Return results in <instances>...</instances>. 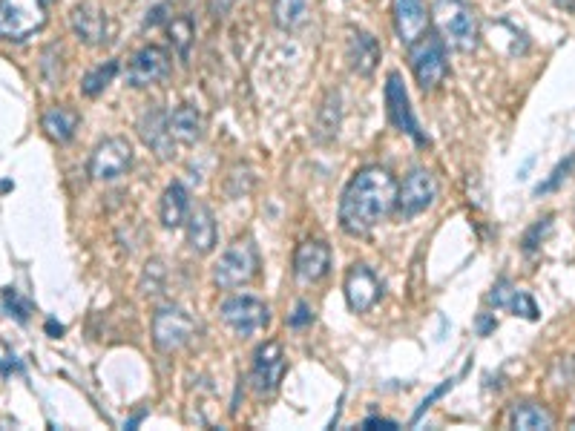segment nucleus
Masks as SVG:
<instances>
[{
	"instance_id": "obj_1",
	"label": "nucleus",
	"mask_w": 575,
	"mask_h": 431,
	"mask_svg": "<svg viewBox=\"0 0 575 431\" xmlns=\"http://www.w3.org/2000/svg\"><path fill=\"white\" fill-rule=\"evenodd\" d=\"M397 207V182L386 167L360 170L340 199V225L348 236H366Z\"/></svg>"
},
{
	"instance_id": "obj_2",
	"label": "nucleus",
	"mask_w": 575,
	"mask_h": 431,
	"mask_svg": "<svg viewBox=\"0 0 575 431\" xmlns=\"http://www.w3.org/2000/svg\"><path fill=\"white\" fill-rule=\"evenodd\" d=\"M429 21L435 23V32L446 49L455 52H475L481 44V21L472 3L466 0H435Z\"/></svg>"
},
{
	"instance_id": "obj_3",
	"label": "nucleus",
	"mask_w": 575,
	"mask_h": 431,
	"mask_svg": "<svg viewBox=\"0 0 575 431\" xmlns=\"http://www.w3.org/2000/svg\"><path fill=\"white\" fill-rule=\"evenodd\" d=\"M409 67L414 81L423 92L437 90L449 75V49L440 41L437 32H423L414 44H409Z\"/></svg>"
},
{
	"instance_id": "obj_4",
	"label": "nucleus",
	"mask_w": 575,
	"mask_h": 431,
	"mask_svg": "<svg viewBox=\"0 0 575 431\" xmlns=\"http://www.w3.org/2000/svg\"><path fill=\"white\" fill-rule=\"evenodd\" d=\"M46 26L44 0H0V41L23 44Z\"/></svg>"
},
{
	"instance_id": "obj_5",
	"label": "nucleus",
	"mask_w": 575,
	"mask_h": 431,
	"mask_svg": "<svg viewBox=\"0 0 575 431\" xmlns=\"http://www.w3.org/2000/svg\"><path fill=\"white\" fill-rule=\"evenodd\" d=\"M256 273H259V250L251 239H239L213 265V282L225 291H233L253 282Z\"/></svg>"
},
{
	"instance_id": "obj_6",
	"label": "nucleus",
	"mask_w": 575,
	"mask_h": 431,
	"mask_svg": "<svg viewBox=\"0 0 575 431\" xmlns=\"http://www.w3.org/2000/svg\"><path fill=\"white\" fill-rule=\"evenodd\" d=\"M219 317H222V322L228 325L236 337L248 340V337H256L259 331L268 328L271 308L262 299H256V296H230V299L222 302Z\"/></svg>"
},
{
	"instance_id": "obj_7",
	"label": "nucleus",
	"mask_w": 575,
	"mask_h": 431,
	"mask_svg": "<svg viewBox=\"0 0 575 431\" xmlns=\"http://www.w3.org/2000/svg\"><path fill=\"white\" fill-rule=\"evenodd\" d=\"M437 199V182L435 176L423 167L412 170L403 184H397V207H394V216L397 219H414L420 216L423 210L435 205Z\"/></svg>"
},
{
	"instance_id": "obj_8",
	"label": "nucleus",
	"mask_w": 575,
	"mask_h": 431,
	"mask_svg": "<svg viewBox=\"0 0 575 431\" xmlns=\"http://www.w3.org/2000/svg\"><path fill=\"white\" fill-rule=\"evenodd\" d=\"M196 337V322L190 319L187 311L176 308V305H167L156 311L153 317V342L156 348L164 354H176L182 351L184 345H190V340Z\"/></svg>"
},
{
	"instance_id": "obj_9",
	"label": "nucleus",
	"mask_w": 575,
	"mask_h": 431,
	"mask_svg": "<svg viewBox=\"0 0 575 431\" xmlns=\"http://www.w3.org/2000/svg\"><path fill=\"white\" fill-rule=\"evenodd\" d=\"M133 167V144L127 138H104L90 156V176L95 182H115Z\"/></svg>"
},
{
	"instance_id": "obj_10",
	"label": "nucleus",
	"mask_w": 575,
	"mask_h": 431,
	"mask_svg": "<svg viewBox=\"0 0 575 431\" xmlns=\"http://www.w3.org/2000/svg\"><path fill=\"white\" fill-rule=\"evenodd\" d=\"M386 113H389V121L394 130L406 133V136L412 138L414 144H420V147L429 144V136L420 130V124H417V118H414L409 90H406L400 72H389V78H386Z\"/></svg>"
},
{
	"instance_id": "obj_11",
	"label": "nucleus",
	"mask_w": 575,
	"mask_h": 431,
	"mask_svg": "<svg viewBox=\"0 0 575 431\" xmlns=\"http://www.w3.org/2000/svg\"><path fill=\"white\" fill-rule=\"evenodd\" d=\"M69 23H72L75 38L87 46H104L113 38L115 32L110 15H107L98 3H92V0H84V3L72 6Z\"/></svg>"
},
{
	"instance_id": "obj_12",
	"label": "nucleus",
	"mask_w": 575,
	"mask_h": 431,
	"mask_svg": "<svg viewBox=\"0 0 575 431\" xmlns=\"http://www.w3.org/2000/svg\"><path fill=\"white\" fill-rule=\"evenodd\" d=\"M170 69H173V58H170V52L164 46H144L133 55V61L127 67V84L136 87V90L153 87V84H159L170 75Z\"/></svg>"
},
{
	"instance_id": "obj_13",
	"label": "nucleus",
	"mask_w": 575,
	"mask_h": 431,
	"mask_svg": "<svg viewBox=\"0 0 575 431\" xmlns=\"http://www.w3.org/2000/svg\"><path fill=\"white\" fill-rule=\"evenodd\" d=\"M285 371H288V357H285L279 342H265L256 348L251 368V383L256 394H265V397L274 394L285 377Z\"/></svg>"
},
{
	"instance_id": "obj_14",
	"label": "nucleus",
	"mask_w": 575,
	"mask_h": 431,
	"mask_svg": "<svg viewBox=\"0 0 575 431\" xmlns=\"http://www.w3.org/2000/svg\"><path fill=\"white\" fill-rule=\"evenodd\" d=\"M345 302L354 314H366L377 305V299L383 294V285L377 279V273L368 265H351L345 273Z\"/></svg>"
},
{
	"instance_id": "obj_15",
	"label": "nucleus",
	"mask_w": 575,
	"mask_h": 431,
	"mask_svg": "<svg viewBox=\"0 0 575 431\" xmlns=\"http://www.w3.org/2000/svg\"><path fill=\"white\" fill-rule=\"evenodd\" d=\"M391 21L400 44H414L429 29V12L423 0H394L391 3Z\"/></svg>"
},
{
	"instance_id": "obj_16",
	"label": "nucleus",
	"mask_w": 575,
	"mask_h": 431,
	"mask_svg": "<svg viewBox=\"0 0 575 431\" xmlns=\"http://www.w3.org/2000/svg\"><path fill=\"white\" fill-rule=\"evenodd\" d=\"M138 133H141V141L159 156L161 161L176 159V138L170 133V124H167V113L161 110H147L138 121Z\"/></svg>"
},
{
	"instance_id": "obj_17",
	"label": "nucleus",
	"mask_w": 575,
	"mask_h": 431,
	"mask_svg": "<svg viewBox=\"0 0 575 431\" xmlns=\"http://www.w3.org/2000/svg\"><path fill=\"white\" fill-rule=\"evenodd\" d=\"M331 271V248L325 242H302L294 256V276L302 285H314Z\"/></svg>"
},
{
	"instance_id": "obj_18",
	"label": "nucleus",
	"mask_w": 575,
	"mask_h": 431,
	"mask_svg": "<svg viewBox=\"0 0 575 431\" xmlns=\"http://www.w3.org/2000/svg\"><path fill=\"white\" fill-rule=\"evenodd\" d=\"M187 245L193 253H199V256H207L210 250L216 248V239H219V230H216V219H213V213H210V207L207 205H196L190 207V213H187Z\"/></svg>"
},
{
	"instance_id": "obj_19",
	"label": "nucleus",
	"mask_w": 575,
	"mask_h": 431,
	"mask_svg": "<svg viewBox=\"0 0 575 431\" xmlns=\"http://www.w3.org/2000/svg\"><path fill=\"white\" fill-rule=\"evenodd\" d=\"M489 305H495V308H506V311H512L515 317H524V319H529V322H535V319L541 317V311H538L535 299H532L527 291L515 288L509 279H501V282L492 288V294H489Z\"/></svg>"
},
{
	"instance_id": "obj_20",
	"label": "nucleus",
	"mask_w": 575,
	"mask_h": 431,
	"mask_svg": "<svg viewBox=\"0 0 575 431\" xmlns=\"http://www.w3.org/2000/svg\"><path fill=\"white\" fill-rule=\"evenodd\" d=\"M348 61L357 75H371L380 64V44L368 32H351L348 38Z\"/></svg>"
},
{
	"instance_id": "obj_21",
	"label": "nucleus",
	"mask_w": 575,
	"mask_h": 431,
	"mask_svg": "<svg viewBox=\"0 0 575 431\" xmlns=\"http://www.w3.org/2000/svg\"><path fill=\"white\" fill-rule=\"evenodd\" d=\"M167 124H170L173 138L182 141V144H196L199 138L205 136V118H202V113L193 104L176 107L173 113L167 115Z\"/></svg>"
},
{
	"instance_id": "obj_22",
	"label": "nucleus",
	"mask_w": 575,
	"mask_h": 431,
	"mask_svg": "<svg viewBox=\"0 0 575 431\" xmlns=\"http://www.w3.org/2000/svg\"><path fill=\"white\" fill-rule=\"evenodd\" d=\"M78 121H81V115L75 113L72 107H64V104H58V107H49L41 118V127H44V133L55 144H67L75 136V130H78Z\"/></svg>"
},
{
	"instance_id": "obj_23",
	"label": "nucleus",
	"mask_w": 575,
	"mask_h": 431,
	"mask_svg": "<svg viewBox=\"0 0 575 431\" xmlns=\"http://www.w3.org/2000/svg\"><path fill=\"white\" fill-rule=\"evenodd\" d=\"M187 213H190V196H187L182 182H173L161 196V225L176 230V227H182L187 222Z\"/></svg>"
},
{
	"instance_id": "obj_24",
	"label": "nucleus",
	"mask_w": 575,
	"mask_h": 431,
	"mask_svg": "<svg viewBox=\"0 0 575 431\" xmlns=\"http://www.w3.org/2000/svg\"><path fill=\"white\" fill-rule=\"evenodd\" d=\"M509 423H512V429L521 431H547L552 429V414L538 403H521L512 409Z\"/></svg>"
},
{
	"instance_id": "obj_25",
	"label": "nucleus",
	"mask_w": 575,
	"mask_h": 431,
	"mask_svg": "<svg viewBox=\"0 0 575 431\" xmlns=\"http://www.w3.org/2000/svg\"><path fill=\"white\" fill-rule=\"evenodd\" d=\"M274 23L282 32H294L308 15V0H274Z\"/></svg>"
},
{
	"instance_id": "obj_26",
	"label": "nucleus",
	"mask_w": 575,
	"mask_h": 431,
	"mask_svg": "<svg viewBox=\"0 0 575 431\" xmlns=\"http://www.w3.org/2000/svg\"><path fill=\"white\" fill-rule=\"evenodd\" d=\"M115 75H118V64H115V61H107V64H101V67L90 69V72L84 75V81H81V92H84L87 98H95V95H101V92L113 84Z\"/></svg>"
},
{
	"instance_id": "obj_27",
	"label": "nucleus",
	"mask_w": 575,
	"mask_h": 431,
	"mask_svg": "<svg viewBox=\"0 0 575 431\" xmlns=\"http://www.w3.org/2000/svg\"><path fill=\"white\" fill-rule=\"evenodd\" d=\"M167 32H170V44L176 46V52L187 58L190 55V46H193V38H196V29H193V21L187 15H179L173 21L167 23Z\"/></svg>"
},
{
	"instance_id": "obj_28",
	"label": "nucleus",
	"mask_w": 575,
	"mask_h": 431,
	"mask_svg": "<svg viewBox=\"0 0 575 431\" xmlns=\"http://www.w3.org/2000/svg\"><path fill=\"white\" fill-rule=\"evenodd\" d=\"M0 305H3V311H6L9 317H15L18 322H26L29 314H32L29 299H23L15 288H6V291H3V296H0Z\"/></svg>"
},
{
	"instance_id": "obj_29",
	"label": "nucleus",
	"mask_w": 575,
	"mask_h": 431,
	"mask_svg": "<svg viewBox=\"0 0 575 431\" xmlns=\"http://www.w3.org/2000/svg\"><path fill=\"white\" fill-rule=\"evenodd\" d=\"M573 170H575V156H567V159L561 161V164L552 170V176L547 179V182L535 187V196H547V193H552V190H558L561 184L570 179V173H573Z\"/></svg>"
},
{
	"instance_id": "obj_30",
	"label": "nucleus",
	"mask_w": 575,
	"mask_h": 431,
	"mask_svg": "<svg viewBox=\"0 0 575 431\" xmlns=\"http://www.w3.org/2000/svg\"><path fill=\"white\" fill-rule=\"evenodd\" d=\"M161 279H164V265H161L159 259L147 262V271H144V279H141V288H144V294H159Z\"/></svg>"
},
{
	"instance_id": "obj_31",
	"label": "nucleus",
	"mask_w": 575,
	"mask_h": 431,
	"mask_svg": "<svg viewBox=\"0 0 575 431\" xmlns=\"http://www.w3.org/2000/svg\"><path fill=\"white\" fill-rule=\"evenodd\" d=\"M550 227H552V216H544V219H538L535 225L529 227L527 236H524V250H527V253H532V250L538 248V245H541V239H544V236L550 233Z\"/></svg>"
},
{
	"instance_id": "obj_32",
	"label": "nucleus",
	"mask_w": 575,
	"mask_h": 431,
	"mask_svg": "<svg viewBox=\"0 0 575 431\" xmlns=\"http://www.w3.org/2000/svg\"><path fill=\"white\" fill-rule=\"evenodd\" d=\"M18 371H21V363H18L15 351L6 342H0V374L9 377V374H18Z\"/></svg>"
},
{
	"instance_id": "obj_33",
	"label": "nucleus",
	"mask_w": 575,
	"mask_h": 431,
	"mask_svg": "<svg viewBox=\"0 0 575 431\" xmlns=\"http://www.w3.org/2000/svg\"><path fill=\"white\" fill-rule=\"evenodd\" d=\"M452 386H455V380H446V383H443V386L435 388V391H432V394H429V397H426V400H423V403H420V409L414 411L412 423H417V420H420V414H423V411H429V409H432V403H435V400H440V397H443V394H446V391H452Z\"/></svg>"
},
{
	"instance_id": "obj_34",
	"label": "nucleus",
	"mask_w": 575,
	"mask_h": 431,
	"mask_svg": "<svg viewBox=\"0 0 575 431\" xmlns=\"http://www.w3.org/2000/svg\"><path fill=\"white\" fill-rule=\"evenodd\" d=\"M311 319H314V311H311L305 302H299L297 311H294V314H291V319H288V325H291V328H302V325H308Z\"/></svg>"
},
{
	"instance_id": "obj_35",
	"label": "nucleus",
	"mask_w": 575,
	"mask_h": 431,
	"mask_svg": "<svg viewBox=\"0 0 575 431\" xmlns=\"http://www.w3.org/2000/svg\"><path fill=\"white\" fill-rule=\"evenodd\" d=\"M363 429H397L394 420H383V417H368L363 423Z\"/></svg>"
},
{
	"instance_id": "obj_36",
	"label": "nucleus",
	"mask_w": 575,
	"mask_h": 431,
	"mask_svg": "<svg viewBox=\"0 0 575 431\" xmlns=\"http://www.w3.org/2000/svg\"><path fill=\"white\" fill-rule=\"evenodd\" d=\"M495 325H498V322H495V319L481 317V322H478V331H481V334H489V331H492V328H495Z\"/></svg>"
},
{
	"instance_id": "obj_37",
	"label": "nucleus",
	"mask_w": 575,
	"mask_h": 431,
	"mask_svg": "<svg viewBox=\"0 0 575 431\" xmlns=\"http://www.w3.org/2000/svg\"><path fill=\"white\" fill-rule=\"evenodd\" d=\"M46 331H49V334H61V325H55V322H49V325H46Z\"/></svg>"
},
{
	"instance_id": "obj_38",
	"label": "nucleus",
	"mask_w": 575,
	"mask_h": 431,
	"mask_svg": "<svg viewBox=\"0 0 575 431\" xmlns=\"http://www.w3.org/2000/svg\"><path fill=\"white\" fill-rule=\"evenodd\" d=\"M570 429H575V417H573V423H570Z\"/></svg>"
},
{
	"instance_id": "obj_39",
	"label": "nucleus",
	"mask_w": 575,
	"mask_h": 431,
	"mask_svg": "<svg viewBox=\"0 0 575 431\" xmlns=\"http://www.w3.org/2000/svg\"><path fill=\"white\" fill-rule=\"evenodd\" d=\"M44 3H46V6H49V3H52V0H44Z\"/></svg>"
}]
</instances>
